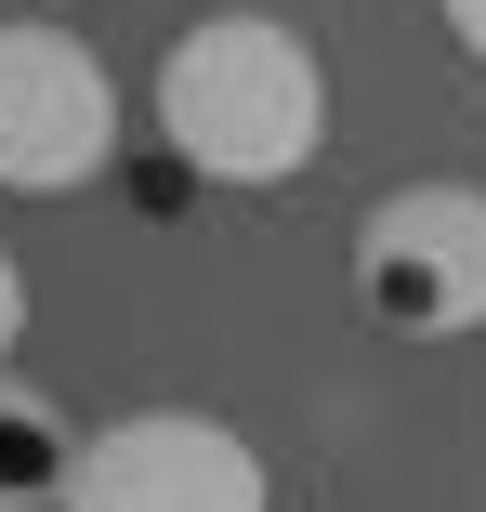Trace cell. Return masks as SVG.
Segmentation results:
<instances>
[{
  "label": "cell",
  "instance_id": "5",
  "mask_svg": "<svg viewBox=\"0 0 486 512\" xmlns=\"http://www.w3.org/2000/svg\"><path fill=\"white\" fill-rule=\"evenodd\" d=\"M79 421L40 394V381H14L0 368V512H66V473H79Z\"/></svg>",
  "mask_w": 486,
  "mask_h": 512
},
{
  "label": "cell",
  "instance_id": "2",
  "mask_svg": "<svg viewBox=\"0 0 486 512\" xmlns=\"http://www.w3.org/2000/svg\"><path fill=\"white\" fill-rule=\"evenodd\" d=\"M355 302H368V329H395V342L486 329V184L421 171L395 197H368V224H355Z\"/></svg>",
  "mask_w": 486,
  "mask_h": 512
},
{
  "label": "cell",
  "instance_id": "3",
  "mask_svg": "<svg viewBox=\"0 0 486 512\" xmlns=\"http://www.w3.org/2000/svg\"><path fill=\"white\" fill-rule=\"evenodd\" d=\"M119 158V79L79 27L0 14V197H79Z\"/></svg>",
  "mask_w": 486,
  "mask_h": 512
},
{
  "label": "cell",
  "instance_id": "4",
  "mask_svg": "<svg viewBox=\"0 0 486 512\" xmlns=\"http://www.w3.org/2000/svg\"><path fill=\"white\" fill-rule=\"evenodd\" d=\"M66 512H276V473L224 407H119L79 447Z\"/></svg>",
  "mask_w": 486,
  "mask_h": 512
},
{
  "label": "cell",
  "instance_id": "1",
  "mask_svg": "<svg viewBox=\"0 0 486 512\" xmlns=\"http://www.w3.org/2000/svg\"><path fill=\"white\" fill-rule=\"evenodd\" d=\"M158 132L198 184H237V197H276L329 158V66L289 14H198L171 53H158Z\"/></svg>",
  "mask_w": 486,
  "mask_h": 512
},
{
  "label": "cell",
  "instance_id": "7",
  "mask_svg": "<svg viewBox=\"0 0 486 512\" xmlns=\"http://www.w3.org/2000/svg\"><path fill=\"white\" fill-rule=\"evenodd\" d=\"M434 27H447V40H460V53L486 66V0H434Z\"/></svg>",
  "mask_w": 486,
  "mask_h": 512
},
{
  "label": "cell",
  "instance_id": "6",
  "mask_svg": "<svg viewBox=\"0 0 486 512\" xmlns=\"http://www.w3.org/2000/svg\"><path fill=\"white\" fill-rule=\"evenodd\" d=\"M14 342H27V263H14V237H0V368H14Z\"/></svg>",
  "mask_w": 486,
  "mask_h": 512
}]
</instances>
